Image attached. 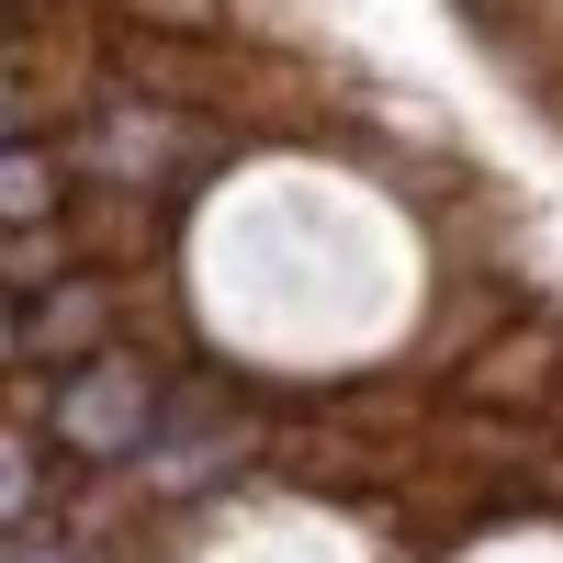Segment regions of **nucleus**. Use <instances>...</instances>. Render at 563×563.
Returning a JSON list of instances; mask_svg holds the SVG:
<instances>
[{
  "instance_id": "1",
  "label": "nucleus",
  "mask_w": 563,
  "mask_h": 563,
  "mask_svg": "<svg viewBox=\"0 0 563 563\" xmlns=\"http://www.w3.org/2000/svg\"><path fill=\"white\" fill-rule=\"evenodd\" d=\"M12 563H45V552H12Z\"/></svg>"
}]
</instances>
